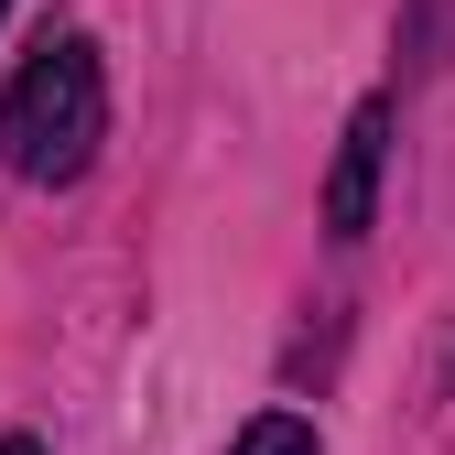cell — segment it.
Returning a JSON list of instances; mask_svg holds the SVG:
<instances>
[{
  "label": "cell",
  "mask_w": 455,
  "mask_h": 455,
  "mask_svg": "<svg viewBox=\"0 0 455 455\" xmlns=\"http://www.w3.org/2000/svg\"><path fill=\"white\" fill-rule=\"evenodd\" d=\"M0 12H12V0H0Z\"/></svg>",
  "instance_id": "cell-5"
},
{
  "label": "cell",
  "mask_w": 455,
  "mask_h": 455,
  "mask_svg": "<svg viewBox=\"0 0 455 455\" xmlns=\"http://www.w3.org/2000/svg\"><path fill=\"white\" fill-rule=\"evenodd\" d=\"M379 163H390V98H369L358 120H347V141H336V174H325V228H336V239H369Z\"/></svg>",
  "instance_id": "cell-2"
},
{
  "label": "cell",
  "mask_w": 455,
  "mask_h": 455,
  "mask_svg": "<svg viewBox=\"0 0 455 455\" xmlns=\"http://www.w3.org/2000/svg\"><path fill=\"white\" fill-rule=\"evenodd\" d=\"M98 131H108V76H98V44L87 33H44L33 66L0 98V163L22 185H76L98 163Z\"/></svg>",
  "instance_id": "cell-1"
},
{
  "label": "cell",
  "mask_w": 455,
  "mask_h": 455,
  "mask_svg": "<svg viewBox=\"0 0 455 455\" xmlns=\"http://www.w3.org/2000/svg\"><path fill=\"white\" fill-rule=\"evenodd\" d=\"M228 455H315V423H293V412H260V423L228 444Z\"/></svg>",
  "instance_id": "cell-3"
},
{
  "label": "cell",
  "mask_w": 455,
  "mask_h": 455,
  "mask_svg": "<svg viewBox=\"0 0 455 455\" xmlns=\"http://www.w3.org/2000/svg\"><path fill=\"white\" fill-rule=\"evenodd\" d=\"M0 455H44V444H33V434H12V444H0Z\"/></svg>",
  "instance_id": "cell-4"
}]
</instances>
